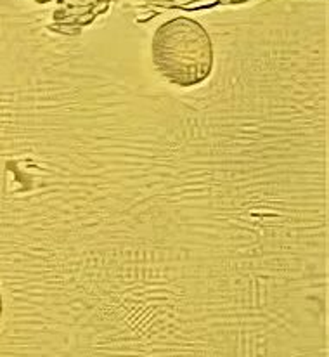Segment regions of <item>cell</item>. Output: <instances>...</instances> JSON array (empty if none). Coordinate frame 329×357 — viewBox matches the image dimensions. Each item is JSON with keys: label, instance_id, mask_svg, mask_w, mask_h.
<instances>
[{"label": "cell", "instance_id": "6da1fadb", "mask_svg": "<svg viewBox=\"0 0 329 357\" xmlns=\"http://www.w3.org/2000/svg\"><path fill=\"white\" fill-rule=\"evenodd\" d=\"M155 68L178 87L203 84L213 70V42L203 24L191 17H174L155 31L151 44Z\"/></svg>", "mask_w": 329, "mask_h": 357}, {"label": "cell", "instance_id": "7a4b0ae2", "mask_svg": "<svg viewBox=\"0 0 329 357\" xmlns=\"http://www.w3.org/2000/svg\"><path fill=\"white\" fill-rule=\"evenodd\" d=\"M2 314H3V297H2V291H0V321H2Z\"/></svg>", "mask_w": 329, "mask_h": 357}]
</instances>
